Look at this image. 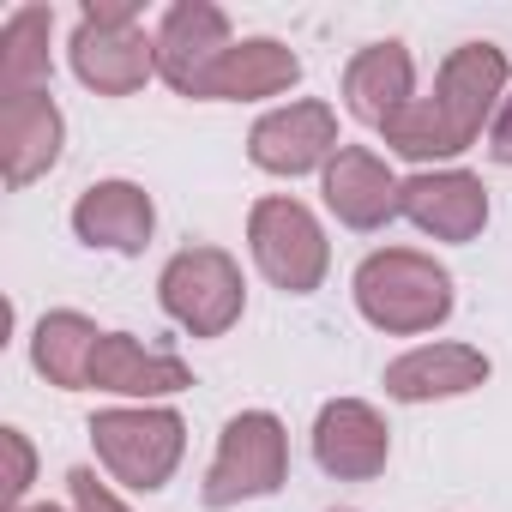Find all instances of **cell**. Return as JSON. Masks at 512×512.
Here are the masks:
<instances>
[{"label":"cell","mask_w":512,"mask_h":512,"mask_svg":"<svg viewBox=\"0 0 512 512\" xmlns=\"http://www.w3.org/2000/svg\"><path fill=\"white\" fill-rule=\"evenodd\" d=\"M506 97V55L494 43H464L446 55L440 79H434V97L428 103H410L392 127H386V145L398 157H458L476 145L482 121L494 115V103Z\"/></svg>","instance_id":"6da1fadb"},{"label":"cell","mask_w":512,"mask_h":512,"mask_svg":"<svg viewBox=\"0 0 512 512\" xmlns=\"http://www.w3.org/2000/svg\"><path fill=\"white\" fill-rule=\"evenodd\" d=\"M356 308L368 326H380L392 338L434 332L452 314V278L416 247H386L356 266Z\"/></svg>","instance_id":"7a4b0ae2"},{"label":"cell","mask_w":512,"mask_h":512,"mask_svg":"<svg viewBox=\"0 0 512 512\" xmlns=\"http://www.w3.org/2000/svg\"><path fill=\"white\" fill-rule=\"evenodd\" d=\"M73 73L97 97H133L157 73V37L139 31V0H85L73 31Z\"/></svg>","instance_id":"3957f363"},{"label":"cell","mask_w":512,"mask_h":512,"mask_svg":"<svg viewBox=\"0 0 512 512\" xmlns=\"http://www.w3.org/2000/svg\"><path fill=\"white\" fill-rule=\"evenodd\" d=\"M284 476H290V434H284V422L272 410H241L223 428V440H217V458L205 470L199 500L211 512L241 506V500H266V494L284 488Z\"/></svg>","instance_id":"277c9868"},{"label":"cell","mask_w":512,"mask_h":512,"mask_svg":"<svg viewBox=\"0 0 512 512\" xmlns=\"http://www.w3.org/2000/svg\"><path fill=\"white\" fill-rule=\"evenodd\" d=\"M91 446L109 464L115 482L151 494L175 476L181 452H187V422L163 404H139V410H97L91 416Z\"/></svg>","instance_id":"5b68a950"},{"label":"cell","mask_w":512,"mask_h":512,"mask_svg":"<svg viewBox=\"0 0 512 512\" xmlns=\"http://www.w3.org/2000/svg\"><path fill=\"white\" fill-rule=\"evenodd\" d=\"M163 290V308L169 320H181L193 338H223L235 320H241V302H247V284H241V266L229 260L223 247H187L163 266L157 278Z\"/></svg>","instance_id":"8992f818"},{"label":"cell","mask_w":512,"mask_h":512,"mask_svg":"<svg viewBox=\"0 0 512 512\" xmlns=\"http://www.w3.org/2000/svg\"><path fill=\"white\" fill-rule=\"evenodd\" d=\"M247 241H253L260 272L278 290H290V296L320 290L332 247H326V229L314 223V211L302 199H260V205H253V217H247Z\"/></svg>","instance_id":"52a82bcc"},{"label":"cell","mask_w":512,"mask_h":512,"mask_svg":"<svg viewBox=\"0 0 512 512\" xmlns=\"http://www.w3.org/2000/svg\"><path fill=\"white\" fill-rule=\"evenodd\" d=\"M338 115L332 103H290V109H272L253 121L247 133V157L260 163L266 175H308V169H326L338 157Z\"/></svg>","instance_id":"ba28073f"},{"label":"cell","mask_w":512,"mask_h":512,"mask_svg":"<svg viewBox=\"0 0 512 512\" xmlns=\"http://www.w3.org/2000/svg\"><path fill=\"white\" fill-rule=\"evenodd\" d=\"M229 19L211 7V0H175L157 25V79L181 97H199L205 73L229 55Z\"/></svg>","instance_id":"9c48e42d"},{"label":"cell","mask_w":512,"mask_h":512,"mask_svg":"<svg viewBox=\"0 0 512 512\" xmlns=\"http://www.w3.org/2000/svg\"><path fill=\"white\" fill-rule=\"evenodd\" d=\"M386 452H392V428L380 422L374 404L362 398H332L314 422V458L326 476L338 482H368L386 470Z\"/></svg>","instance_id":"30bf717a"},{"label":"cell","mask_w":512,"mask_h":512,"mask_svg":"<svg viewBox=\"0 0 512 512\" xmlns=\"http://www.w3.org/2000/svg\"><path fill=\"white\" fill-rule=\"evenodd\" d=\"M320 193L338 211V223H350V229H380V223L404 217V181H392V169L362 145H344L326 163Z\"/></svg>","instance_id":"8fae6325"},{"label":"cell","mask_w":512,"mask_h":512,"mask_svg":"<svg viewBox=\"0 0 512 512\" xmlns=\"http://www.w3.org/2000/svg\"><path fill=\"white\" fill-rule=\"evenodd\" d=\"M404 217L434 241H470L488 223V187L470 169H434L404 181Z\"/></svg>","instance_id":"7c38bea8"},{"label":"cell","mask_w":512,"mask_h":512,"mask_svg":"<svg viewBox=\"0 0 512 512\" xmlns=\"http://www.w3.org/2000/svg\"><path fill=\"white\" fill-rule=\"evenodd\" d=\"M61 109L49 91H25L0 103V169H7V187H31L37 175L55 169L61 157Z\"/></svg>","instance_id":"4fadbf2b"},{"label":"cell","mask_w":512,"mask_h":512,"mask_svg":"<svg viewBox=\"0 0 512 512\" xmlns=\"http://www.w3.org/2000/svg\"><path fill=\"white\" fill-rule=\"evenodd\" d=\"M344 103H350L356 121H368V127L386 133V127L416 103V67H410L404 43H374V49H362V55L344 67Z\"/></svg>","instance_id":"5bb4252c"},{"label":"cell","mask_w":512,"mask_h":512,"mask_svg":"<svg viewBox=\"0 0 512 512\" xmlns=\"http://www.w3.org/2000/svg\"><path fill=\"white\" fill-rule=\"evenodd\" d=\"M91 386L97 392H121V398H169L193 386V368L169 350H145L127 332H103L97 362H91Z\"/></svg>","instance_id":"9a60e30c"},{"label":"cell","mask_w":512,"mask_h":512,"mask_svg":"<svg viewBox=\"0 0 512 512\" xmlns=\"http://www.w3.org/2000/svg\"><path fill=\"white\" fill-rule=\"evenodd\" d=\"M151 223H157L151 193L133 187V181H97V187H85L79 205H73L79 241H85V247H109V253H139V247L151 241Z\"/></svg>","instance_id":"2e32d148"},{"label":"cell","mask_w":512,"mask_h":512,"mask_svg":"<svg viewBox=\"0 0 512 512\" xmlns=\"http://www.w3.org/2000/svg\"><path fill=\"white\" fill-rule=\"evenodd\" d=\"M488 380V356L470 344H422L386 368V392L398 404H428V398H458Z\"/></svg>","instance_id":"e0dca14e"},{"label":"cell","mask_w":512,"mask_h":512,"mask_svg":"<svg viewBox=\"0 0 512 512\" xmlns=\"http://www.w3.org/2000/svg\"><path fill=\"white\" fill-rule=\"evenodd\" d=\"M296 79H302V61H296L284 43H272V37H247V43H235V49L205 73L199 97H205V103H253V97H278V91H290Z\"/></svg>","instance_id":"ac0fdd59"},{"label":"cell","mask_w":512,"mask_h":512,"mask_svg":"<svg viewBox=\"0 0 512 512\" xmlns=\"http://www.w3.org/2000/svg\"><path fill=\"white\" fill-rule=\"evenodd\" d=\"M97 344H103V332H97L85 314L61 308V314H43V320H37L31 362H37V374H43L49 386H61V392H79V386H91Z\"/></svg>","instance_id":"d6986e66"},{"label":"cell","mask_w":512,"mask_h":512,"mask_svg":"<svg viewBox=\"0 0 512 512\" xmlns=\"http://www.w3.org/2000/svg\"><path fill=\"white\" fill-rule=\"evenodd\" d=\"M49 31H55V7H19L0 25V97H25L49 85Z\"/></svg>","instance_id":"ffe728a7"},{"label":"cell","mask_w":512,"mask_h":512,"mask_svg":"<svg viewBox=\"0 0 512 512\" xmlns=\"http://www.w3.org/2000/svg\"><path fill=\"white\" fill-rule=\"evenodd\" d=\"M0 452H7V512L25 506V488L37 476V458H31V440L19 428H0Z\"/></svg>","instance_id":"44dd1931"},{"label":"cell","mask_w":512,"mask_h":512,"mask_svg":"<svg viewBox=\"0 0 512 512\" xmlns=\"http://www.w3.org/2000/svg\"><path fill=\"white\" fill-rule=\"evenodd\" d=\"M67 488H73V512H127V506L97 482V470H85V464L67 476Z\"/></svg>","instance_id":"7402d4cb"},{"label":"cell","mask_w":512,"mask_h":512,"mask_svg":"<svg viewBox=\"0 0 512 512\" xmlns=\"http://www.w3.org/2000/svg\"><path fill=\"white\" fill-rule=\"evenodd\" d=\"M488 157L512 169V97H506V103H500V115H494V133H488Z\"/></svg>","instance_id":"603a6c76"},{"label":"cell","mask_w":512,"mask_h":512,"mask_svg":"<svg viewBox=\"0 0 512 512\" xmlns=\"http://www.w3.org/2000/svg\"><path fill=\"white\" fill-rule=\"evenodd\" d=\"M19 512H61V506H19Z\"/></svg>","instance_id":"cb8c5ba5"}]
</instances>
